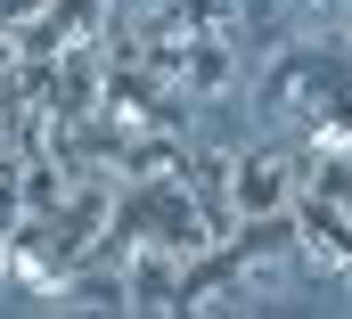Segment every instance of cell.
<instances>
[{"label":"cell","mask_w":352,"mask_h":319,"mask_svg":"<svg viewBox=\"0 0 352 319\" xmlns=\"http://www.w3.org/2000/svg\"><path fill=\"white\" fill-rule=\"evenodd\" d=\"M287 197H295V180H287L278 156H246L238 164V213H263V205H287Z\"/></svg>","instance_id":"cell-1"}]
</instances>
